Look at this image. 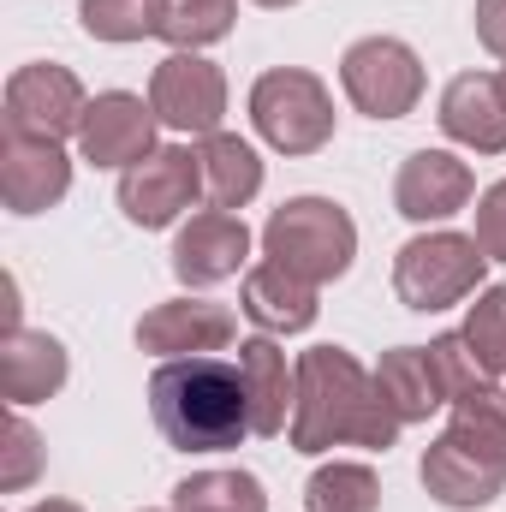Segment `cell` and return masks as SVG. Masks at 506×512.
Listing matches in <instances>:
<instances>
[{
  "label": "cell",
  "instance_id": "1",
  "mask_svg": "<svg viewBox=\"0 0 506 512\" xmlns=\"http://www.w3.org/2000/svg\"><path fill=\"white\" fill-rule=\"evenodd\" d=\"M399 411L381 399L376 376L346 352V346H310L298 352V405L286 441L298 453H328V447H370L387 453L399 441Z\"/></svg>",
  "mask_w": 506,
  "mask_h": 512
},
{
  "label": "cell",
  "instance_id": "2",
  "mask_svg": "<svg viewBox=\"0 0 506 512\" xmlns=\"http://www.w3.org/2000/svg\"><path fill=\"white\" fill-rule=\"evenodd\" d=\"M149 411L167 447L179 453H227L251 435V393L239 364L221 358H167L149 376Z\"/></svg>",
  "mask_w": 506,
  "mask_h": 512
},
{
  "label": "cell",
  "instance_id": "3",
  "mask_svg": "<svg viewBox=\"0 0 506 512\" xmlns=\"http://www.w3.org/2000/svg\"><path fill=\"white\" fill-rule=\"evenodd\" d=\"M262 256H274L280 268L304 274L310 286H328L352 268L358 256V221L334 203V197H292L268 215L262 227Z\"/></svg>",
  "mask_w": 506,
  "mask_h": 512
},
{
  "label": "cell",
  "instance_id": "4",
  "mask_svg": "<svg viewBox=\"0 0 506 512\" xmlns=\"http://www.w3.org/2000/svg\"><path fill=\"white\" fill-rule=\"evenodd\" d=\"M483 268H489V256L471 233H447V227L417 233L393 256V292H399L405 310L435 316V310H453L471 292H483Z\"/></svg>",
  "mask_w": 506,
  "mask_h": 512
},
{
  "label": "cell",
  "instance_id": "5",
  "mask_svg": "<svg viewBox=\"0 0 506 512\" xmlns=\"http://www.w3.org/2000/svg\"><path fill=\"white\" fill-rule=\"evenodd\" d=\"M251 126L280 155H316L334 137V96L304 66H274L251 84Z\"/></svg>",
  "mask_w": 506,
  "mask_h": 512
},
{
  "label": "cell",
  "instance_id": "6",
  "mask_svg": "<svg viewBox=\"0 0 506 512\" xmlns=\"http://www.w3.org/2000/svg\"><path fill=\"white\" fill-rule=\"evenodd\" d=\"M340 90L370 120H405L423 102V60L399 36H364L340 54Z\"/></svg>",
  "mask_w": 506,
  "mask_h": 512
},
{
  "label": "cell",
  "instance_id": "7",
  "mask_svg": "<svg viewBox=\"0 0 506 512\" xmlns=\"http://www.w3.org/2000/svg\"><path fill=\"white\" fill-rule=\"evenodd\" d=\"M197 197H209V191H203V155L191 143H161L149 161L120 173V209L143 233L173 227L185 209H197Z\"/></svg>",
  "mask_w": 506,
  "mask_h": 512
},
{
  "label": "cell",
  "instance_id": "8",
  "mask_svg": "<svg viewBox=\"0 0 506 512\" xmlns=\"http://www.w3.org/2000/svg\"><path fill=\"white\" fill-rule=\"evenodd\" d=\"M149 108L167 131L185 137H215L227 120V72L191 48H173L155 72H149Z\"/></svg>",
  "mask_w": 506,
  "mask_h": 512
},
{
  "label": "cell",
  "instance_id": "9",
  "mask_svg": "<svg viewBox=\"0 0 506 512\" xmlns=\"http://www.w3.org/2000/svg\"><path fill=\"white\" fill-rule=\"evenodd\" d=\"M84 84L72 66H54V60H30L6 78V131H24V137H78L84 126Z\"/></svg>",
  "mask_w": 506,
  "mask_h": 512
},
{
  "label": "cell",
  "instance_id": "10",
  "mask_svg": "<svg viewBox=\"0 0 506 512\" xmlns=\"http://www.w3.org/2000/svg\"><path fill=\"white\" fill-rule=\"evenodd\" d=\"M155 108L143 102V96H131V90H102V96H90V108H84V126H78V149H84V161L90 167H137V161H149L161 143H155Z\"/></svg>",
  "mask_w": 506,
  "mask_h": 512
},
{
  "label": "cell",
  "instance_id": "11",
  "mask_svg": "<svg viewBox=\"0 0 506 512\" xmlns=\"http://www.w3.org/2000/svg\"><path fill=\"white\" fill-rule=\"evenodd\" d=\"M233 334H239V316L209 298H173V304L143 310V322H137V346L161 364L167 358H215L233 346Z\"/></svg>",
  "mask_w": 506,
  "mask_h": 512
},
{
  "label": "cell",
  "instance_id": "12",
  "mask_svg": "<svg viewBox=\"0 0 506 512\" xmlns=\"http://www.w3.org/2000/svg\"><path fill=\"white\" fill-rule=\"evenodd\" d=\"M72 191V155L54 137H24L6 131L0 137V197L12 215H42Z\"/></svg>",
  "mask_w": 506,
  "mask_h": 512
},
{
  "label": "cell",
  "instance_id": "13",
  "mask_svg": "<svg viewBox=\"0 0 506 512\" xmlns=\"http://www.w3.org/2000/svg\"><path fill=\"white\" fill-rule=\"evenodd\" d=\"M251 262V227L233 209H197L173 239V274L185 286H221Z\"/></svg>",
  "mask_w": 506,
  "mask_h": 512
},
{
  "label": "cell",
  "instance_id": "14",
  "mask_svg": "<svg viewBox=\"0 0 506 512\" xmlns=\"http://www.w3.org/2000/svg\"><path fill=\"white\" fill-rule=\"evenodd\" d=\"M471 191H477V179H471V167L459 155H447V149H411L399 161V179H393V209L405 221L429 227V221L459 215L471 203Z\"/></svg>",
  "mask_w": 506,
  "mask_h": 512
},
{
  "label": "cell",
  "instance_id": "15",
  "mask_svg": "<svg viewBox=\"0 0 506 512\" xmlns=\"http://www.w3.org/2000/svg\"><path fill=\"white\" fill-rule=\"evenodd\" d=\"M417 477H423V489H429L441 507H459V512L489 507V501H501V489H506V465H501V459H489V453L465 447L459 435L429 441V447H423Z\"/></svg>",
  "mask_w": 506,
  "mask_h": 512
},
{
  "label": "cell",
  "instance_id": "16",
  "mask_svg": "<svg viewBox=\"0 0 506 512\" xmlns=\"http://www.w3.org/2000/svg\"><path fill=\"white\" fill-rule=\"evenodd\" d=\"M66 376H72V358H66V346L54 334H42V328L0 334V393H6L12 411L54 399L66 387Z\"/></svg>",
  "mask_w": 506,
  "mask_h": 512
},
{
  "label": "cell",
  "instance_id": "17",
  "mask_svg": "<svg viewBox=\"0 0 506 512\" xmlns=\"http://www.w3.org/2000/svg\"><path fill=\"white\" fill-rule=\"evenodd\" d=\"M239 376L251 393V435L274 441L292 429V405H298V364H286V352L274 346V334H256L239 346Z\"/></svg>",
  "mask_w": 506,
  "mask_h": 512
},
{
  "label": "cell",
  "instance_id": "18",
  "mask_svg": "<svg viewBox=\"0 0 506 512\" xmlns=\"http://www.w3.org/2000/svg\"><path fill=\"white\" fill-rule=\"evenodd\" d=\"M441 131L477 155H501L506 149V96L495 72H459L441 90Z\"/></svg>",
  "mask_w": 506,
  "mask_h": 512
},
{
  "label": "cell",
  "instance_id": "19",
  "mask_svg": "<svg viewBox=\"0 0 506 512\" xmlns=\"http://www.w3.org/2000/svg\"><path fill=\"white\" fill-rule=\"evenodd\" d=\"M245 316L262 334H304L316 322V286L262 256L256 268H245Z\"/></svg>",
  "mask_w": 506,
  "mask_h": 512
},
{
  "label": "cell",
  "instance_id": "20",
  "mask_svg": "<svg viewBox=\"0 0 506 512\" xmlns=\"http://www.w3.org/2000/svg\"><path fill=\"white\" fill-rule=\"evenodd\" d=\"M376 387H381V399L399 411V423H423L429 411L447 405V393H441L435 370H429V346H393V352H381Z\"/></svg>",
  "mask_w": 506,
  "mask_h": 512
},
{
  "label": "cell",
  "instance_id": "21",
  "mask_svg": "<svg viewBox=\"0 0 506 512\" xmlns=\"http://www.w3.org/2000/svg\"><path fill=\"white\" fill-rule=\"evenodd\" d=\"M203 191H209V203L215 209H245L256 191H262V161H256V149L245 137H233V131H215V137H203Z\"/></svg>",
  "mask_w": 506,
  "mask_h": 512
},
{
  "label": "cell",
  "instance_id": "22",
  "mask_svg": "<svg viewBox=\"0 0 506 512\" xmlns=\"http://www.w3.org/2000/svg\"><path fill=\"white\" fill-rule=\"evenodd\" d=\"M304 512H381V477L358 459H334L304 483Z\"/></svg>",
  "mask_w": 506,
  "mask_h": 512
},
{
  "label": "cell",
  "instance_id": "23",
  "mask_svg": "<svg viewBox=\"0 0 506 512\" xmlns=\"http://www.w3.org/2000/svg\"><path fill=\"white\" fill-rule=\"evenodd\" d=\"M173 512H268L251 471H197L173 489Z\"/></svg>",
  "mask_w": 506,
  "mask_h": 512
},
{
  "label": "cell",
  "instance_id": "24",
  "mask_svg": "<svg viewBox=\"0 0 506 512\" xmlns=\"http://www.w3.org/2000/svg\"><path fill=\"white\" fill-rule=\"evenodd\" d=\"M453 417H447V435H459L465 447H477V453H489V459H501L506 465V393L501 387H471V393H459L453 405H447Z\"/></svg>",
  "mask_w": 506,
  "mask_h": 512
},
{
  "label": "cell",
  "instance_id": "25",
  "mask_svg": "<svg viewBox=\"0 0 506 512\" xmlns=\"http://www.w3.org/2000/svg\"><path fill=\"white\" fill-rule=\"evenodd\" d=\"M233 18H239V0H161V36L191 54L233 36Z\"/></svg>",
  "mask_w": 506,
  "mask_h": 512
},
{
  "label": "cell",
  "instance_id": "26",
  "mask_svg": "<svg viewBox=\"0 0 506 512\" xmlns=\"http://www.w3.org/2000/svg\"><path fill=\"white\" fill-rule=\"evenodd\" d=\"M78 24L96 42H143L161 36V0H78Z\"/></svg>",
  "mask_w": 506,
  "mask_h": 512
},
{
  "label": "cell",
  "instance_id": "27",
  "mask_svg": "<svg viewBox=\"0 0 506 512\" xmlns=\"http://www.w3.org/2000/svg\"><path fill=\"white\" fill-rule=\"evenodd\" d=\"M465 346L483 364V376H506V286H483L465 316Z\"/></svg>",
  "mask_w": 506,
  "mask_h": 512
},
{
  "label": "cell",
  "instance_id": "28",
  "mask_svg": "<svg viewBox=\"0 0 506 512\" xmlns=\"http://www.w3.org/2000/svg\"><path fill=\"white\" fill-rule=\"evenodd\" d=\"M429 370H435V382L447 393V405L459 399V393H471V387H483V364L471 358V346H465V334H435L429 340Z\"/></svg>",
  "mask_w": 506,
  "mask_h": 512
},
{
  "label": "cell",
  "instance_id": "29",
  "mask_svg": "<svg viewBox=\"0 0 506 512\" xmlns=\"http://www.w3.org/2000/svg\"><path fill=\"white\" fill-rule=\"evenodd\" d=\"M6 465H0V489L6 495H18V489H30L36 483V471H42V435L24 423V411H12L6 417Z\"/></svg>",
  "mask_w": 506,
  "mask_h": 512
},
{
  "label": "cell",
  "instance_id": "30",
  "mask_svg": "<svg viewBox=\"0 0 506 512\" xmlns=\"http://www.w3.org/2000/svg\"><path fill=\"white\" fill-rule=\"evenodd\" d=\"M489 262H506V179L477 197V233H471Z\"/></svg>",
  "mask_w": 506,
  "mask_h": 512
},
{
  "label": "cell",
  "instance_id": "31",
  "mask_svg": "<svg viewBox=\"0 0 506 512\" xmlns=\"http://www.w3.org/2000/svg\"><path fill=\"white\" fill-rule=\"evenodd\" d=\"M471 24H477V42H483L489 54H501V60H506V0H477Z\"/></svg>",
  "mask_w": 506,
  "mask_h": 512
},
{
  "label": "cell",
  "instance_id": "32",
  "mask_svg": "<svg viewBox=\"0 0 506 512\" xmlns=\"http://www.w3.org/2000/svg\"><path fill=\"white\" fill-rule=\"evenodd\" d=\"M24 512H84L78 501H36V507H24Z\"/></svg>",
  "mask_w": 506,
  "mask_h": 512
},
{
  "label": "cell",
  "instance_id": "33",
  "mask_svg": "<svg viewBox=\"0 0 506 512\" xmlns=\"http://www.w3.org/2000/svg\"><path fill=\"white\" fill-rule=\"evenodd\" d=\"M256 6H298V0H256Z\"/></svg>",
  "mask_w": 506,
  "mask_h": 512
},
{
  "label": "cell",
  "instance_id": "34",
  "mask_svg": "<svg viewBox=\"0 0 506 512\" xmlns=\"http://www.w3.org/2000/svg\"><path fill=\"white\" fill-rule=\"evenodd\" d=\"M495 78H501V96H506V66H501V72H495Z\"/></svg>",
  "mask_w": 506,
  "mask_h": 512
}]
</instances>
